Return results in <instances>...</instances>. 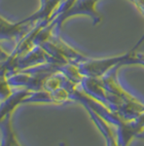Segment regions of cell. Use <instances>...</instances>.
Segmentation results:
<instances>
[{
	"label": "cell",
	"instance_id": "cell-1",
	"mask_svg": "<svg viewBox=\"0 0 144 146\" xmlns=\"http://www.w3.org/2000/svg\"><path fill=\"white\" fill-rule=\"evenodd\" d=\"M125 59H126V54H123L121 56H117V57L109 58V59H104V60L93 61V62L84 64L82 69H84V72H86L88 75L97 77V76L103 75L105 72L109 71L113 67L123 66L121 64H123Z\"/></svg>",
	"mask_w": 144,
	"mask_h": 146
},
{
	"label": "cell",
	"instance_id": "cell-2",
	"mask_svg": "<svg viewBox=\"0 0 144 146\" xmlns=\"http://www.w3.org/2000/svg\"><path fill=\"white\" fill-rule=\"evenodd\" d=\"M97 1L98 0H79L78 2H76L75 5L72 6L70 9L67 11V13L63 16V19L68 16H71V15H74V13H84L90 15L95 21L99 22L100 17L96 13V11H95V9H94L95 3L97 2Z\"/></svg>",
	"mask_w": 144,
	"mask_h": 146
},
{
	"label": "cell",
	"instance_id": "cell-5",
	"mask_svg": "<svg viewBox=\"0 0 144 146\" xmlns=\"http://www.w3.org/2000/svg\"><path fill=\"white\" fill-rule=\"evenodd\" d=\"M137 137H139V138H143V139H144V129L141 131V132H140V133L138 134V135H137Z\"/></svg>",
	"mask_w": 144,
	"mask_h": 146
},
{
	"label": "cell",
	"instance_id": "cell-4",
	"mask_svg": "<svg viewBox=\"0 0 144 146\" xmlns=\"http://www.w3.org/2000/svg\"><path fill=\"white\" fill-rule=\"evenodd\" d=\"M130 1H132L137 6V8L143 13L144 16V0H130Z\"/></svg>",
	"mask_w": 144,
	"mask_h": 146
},
{
	"label": "cell",
	"instance_id": "cell-3",
	"mask_svg": "<svg viewBox=\"0 0 144 146\" xmlns=\"http://www.w3.org/2000/svg\"><path fill=\"white\" fill-rule=\"evenodd\" d=\"M141 65L144 67V52H134L131 50L126 54V59L123 60V65Z\"/></svg>",
	"mask_w": 144,
	"mask_h": 146
}]
</instances>
